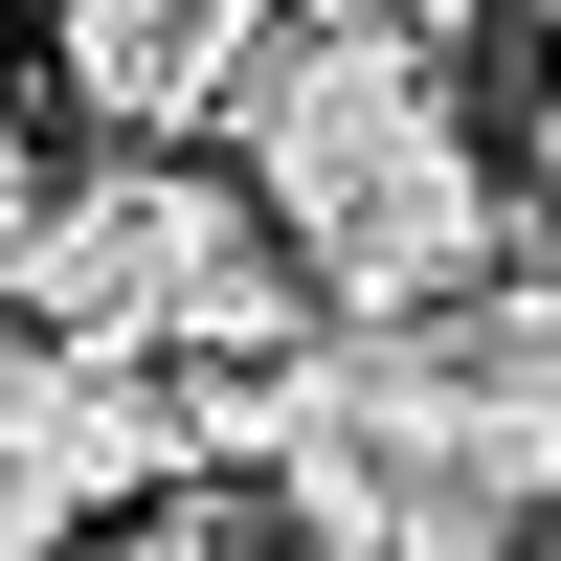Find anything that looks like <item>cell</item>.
Returning <instances> with one entry per match:
<instances>
[{"label":"cell","mask_w":561,"mask_h":561,"mask_svg":"<svg viewBox=\"0 0 561 561\" xmlns=\"http://www.w3.org/2000/svg\"><path fill=\"white\" fill-rule=\"evenodd\" d=\"M248 203H270V248L314 270L337 314H472L494 270H517V203H494V135L449 113V45L427 23H270V68H248Z\"/></svg>","instance_id":"cell-1"},{"label":"cell","mask_w":561,"mask_h":561,"mask_svg":"<svg viewBox=\"0 0 561 561\" xmlns=\"http://www.w3.org/2000/svg\"><path fill=\"white\" fill-rule=\"evenodd\" d=\"M0 293H23L45 337H113V359H203V337H248V314H293L270 293V203H225V180H180V158L45 180V225L0 248Z\"/></svg>","instance_id":"cell-2"},{"label":"cell","mask_w":561,"mask_h":561,"mask_svg":"<svg viewBox=\"0 0 561 561\" xmlns=\"http://www.w3.org/2000/svg\"><path fill=\"white\" fill-rule=\"evenodd\" d=\"M45 68H68V113L113 135V158H180V135L248 113L270 0H45Z\"/></svg>","instance_id":"cell-3"},{"label":"cell","mask_w":561,"mask_h":561,"mask_svg":"<svg viewBox=\"0 0 561 561\" xmlns=\"http://www.w3.org/2000/svg\"><path fill=\"white\" fill-rule=\"evenodd\" d=\"M23 225H45V158H23V113H0V248H23Z\"/></svg>","instance_id":"cell-4"},{"label":"cell","mask_w":561,"mask_h":561,"mask_svg":"<svg viewBox=\"0 0 561 561\" xmlns=\"http://www.w3.org/2000/svg\"><path fill=\"white\" fill-rule=\"evenodd\" d=\"M45 539H68V517H45V494H0V561H45Z\"/></svg>","instance_id":"cell-5"},{"label":"cell","mask_w":561,"mask_h":561,"mask_svg":"<svg viewBox=\"0 0 561 561\" xmlns=\"http://www.w3.org/2000/svg\"><path fill=\"white\" fill-rule=\"evenodd\" d=\"M539 561H561V517H539Z\"/></svg>","instance_id":"cell-6"}]
</instances>
